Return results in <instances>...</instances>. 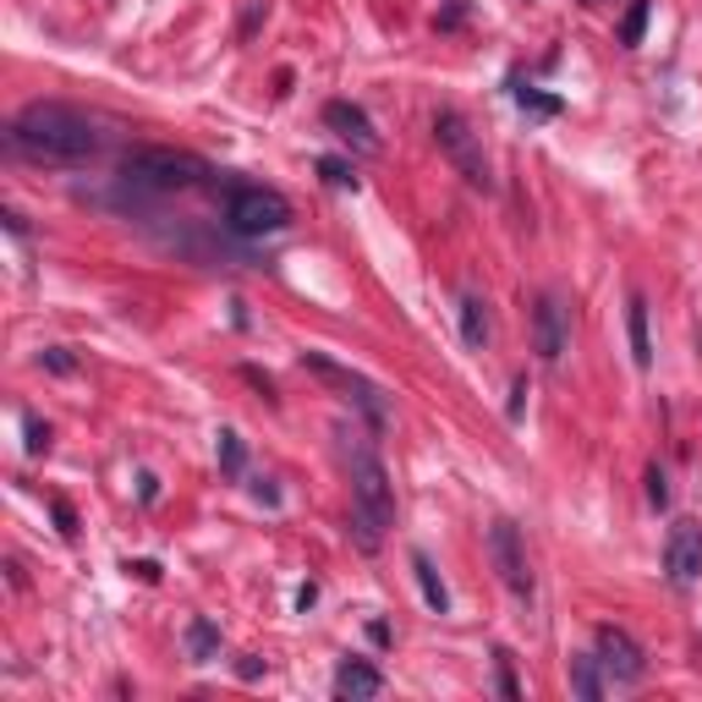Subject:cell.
<instances>
[{"mask_svg":"<svg viewBox=\"0 0 702 702\" xmlns=\"http://www.w3.org/2000/svg\"><path fill=\"white\" fill-rule=\"evenodd\" d=\"M6 143H11V154H22L33 165H61L66 170V165H88L105 138H99V127L83 111L39 99V105L17 111V122L6 127Z\"/></svg>","mask_w":702,"mask_h":702,"instance_id":"cell-1","label":"cell"},{"mask_svg":"<svg viewBox=\"0 0 702 702\" xmlns=\"http://www.w3.org/2000/svg\"><path fill=\"white\" fill-rule=\"evenodd\" d=\"M346 467H352V538H357L363 555H374V549L385 544V527L396 522L390 472H385V461H379L368 444H357Z\"/></svg>","mask_w":702,"mask_h":702,"instance_id":"cell-2","label":"cell"},{"mask_svg":"<svg viewBox=\"0 0 702 702\" xmlns=\"http://www.w3.org/2000/svg\"><path fill=\"white\" fill-rule=\"evenodd\" d=\"M203 176H209V165L181 148H133L122 159V181L143 187V192H181V187H198Z\"/></svg>","mask_w":702,"mask_h":702,"instance_id":"cell-3","label":"cell"},{"mask_svg":"<svg viewBox=\"0 0 702 702\" xmlns=\"http://www.w3.org/2000/svg\"><path fill=\"white\" fill-rule=\"evenodd\" d=\"M226 226H231L237 237H248V242L275 237V231L291 226V203H285L275 187H231V198H226Z\"/></svg>","mask_w":702,"mask_h":702,"instance_id":"cell-4","label":"cell"},{"mask_svg":"<svg viewBox=\"0 0 702 702\" xmlns=\"http://www.w3.org/2000/svg\"><path fill=\"white\" fill-rule=\"evenodd\" d=\"M433 138H439V148H444V159L461 170V181H467V187H478V192H489V187H494L489 159H483V143H478V133L467 127V116H461V111H439V116H433Z\"/></svg>","mask_w":702,"mask_h":702,"instance_id":"cell-5","label":"cell"},{"mask_svg":"<svg viewBox=\"0 0 702 702\" xmlns=\"http://www.w3.org/2000/svg\"><path fill=\"white\" fill-rule=\"evenodd\" d=\"M302 368L318 374L324 385H335V390L368 418V428H385V422H390V401H385V390H379L374 379H363V374H352V368H340V363H329V357H318V352H307Z\"/></svg>","mask_w":702,"mask_h":702,"instance_id":"cell-6","label":"cell"},{"mask_svg":"<svg viewBox=\"0 0 702 702\" xmlns=\"http://www.w3.org/2000/svg\"><path fill=\"white\" fill-rule=\"evenodd\" d=\"M565 346H570V307L560 302V291H544L533 302V352L544 363H560Z\"/></svg>","mask_w":702,"mask_h":702,"instance_id":"cell-7","label":"cell"},{"mask_svg":"<svg viewBox=\"0 0 702 702\" xmlns=\"http://www.w3.org/2000/svg\"><path fill=\"white\" fill-rule=\"evenodd\" d=\"M489 555L500 565V581H505L516 598H533V570H527V549H522L516 522H494V527H489Z\"/></svg>","mask_w":702,"mask_h":702,"instance_id":"cell-8","label":"cell"},{"mask_svg":"<svg viewBox=\"0 0 702 702\" xmlns=\"http://www.w3.org/2000/svg\"><path fill=\"white\" fill-rule=\"evenodd\" d=\"M598 670H609L615 681H642L648 675V659H642V648L620 631V626H598Z\"/></svg>","mask_w":702,"mask_h":702,"instance_id":"cell-9","label":"cell"},{"mask_svg":"<svg viewBox=\"0 0 702 702\" xmlns=\"http://www.w3.org/2000/svg\"><path fill=\"white\" fill-rule=\"evenodd\" d=\"M664 570L675 587H692L702 576V527L698 522H675L664 538Z\"/></svg>","mask_w":702,"mask_h":702,"instance_id":"cell-10","label":"cell"},{"mask_svg":"<svg viewBox=\"0 0 702 702\" xmlns=\"http://www.w3.org/2000/svg\"><path fill=\"white\" fill-rule=\"evenodd\" d=\"M324 127H329L340 143H352L357 154H379V148H385L379 133H374V122H368V111L352 105V99H329V105H324Z\"/></svg>","mask_w":702,"mask_h":702,"instance_id":"cell-11","label":"cell"},{"mask_svg":"<svg viewBox=\"0 0 702 702\" xmlns=\"http://www.w3.org/2000/svg\"><path fill=\"white\" fill-rule=\"evenodd\" d=\"M335 692H340V698H379V692H385V675H379L374 664H363V659H346V664L335 670Z\"/></svg>","mask_w":702,"mask_h":702,"instance_id":"cell-12","label":"cell"},{"mask_svg":"<svg viewBox=\"0 0 702 702\" xmlns=\"http://www.w3.org/2000/svg\"><path fill=\"white\" fill-rule=\"evenodd\" d=\"M626 329H631V363L637 368H653V335H648V302L642 296L626 302Z\"/></svg>","mask_w":702,"mask_h":702,"instance_id":"cell-13","label":"cell"},{"mask_svg":"<svg viewBox=\"0 0 702 702\" xmlns=\"http://www.w3.org/2000/svg\"><path fill=\"white\" fill-rule=\"evenodd\" d=\"M461 340H467L472 352H483V346H489V302H483L478 291H467V296H461Z\"/></svg>","mask_w":702,"mask_h":702,"instance_id":"cell-14","label":"cell"},{"mask_svg":"<svg viewBox=\"0 0 702 702\" xmlns=\"http://www.w3.org/2000/svg\"><path fill=\"white\" fill-rule=\"evenodd\" d=\"M570 692L581 702H598L604 698V675H598V653H576L570 659Z\"/></svg>","mask_w":702,"mask_h":702,"instance_id":"cell-15","label":"cell"},{"mask_svg":"<svg viewBox=\"0 0 702 702\" xmlns=\"http://www.w3.org/2000/svg\"><path fill=\"white\" fill-rule=\"evenodd\" d=\"M412 576H418L428 609H433V615H444V609H450V593H444V581H439V570H433V560H428V555H412Z\"/></svg>","mask_w":702,"mask_h":702,"instance_id":"cell-16","label":"cell"},{"mask_svg":"<svg viewBox=\"0 0 702 702\" xmlns=\"http://www.w3.org/2000/svg\"><path fill=\"white\" fill-rule=\"evenodd\" d=\"M187 653H192V664H209V659L220 653V626L198 615V620L187 626Z\"/></svg>","mask_w":702,"mask_h":702,"instance_id":"cell-17","label":"cell"},{"mask_svg":"<svg viewBox=\"0 0 702 702\" xmlns=\"http://www.w3.org/2000/svg\"><path fill=\"white\" fill-rule=\"evenodd\" d=\"M220 467H226V478H242V467H248V450H242V433H220Z\"/></svg>","mask_w":702,"mask_h":702,"instance_id":"cell-18","label":"cell"},{"mask_svg":"<svg viewBox=\"0 0 702 702\" xmlns=\"http://www.w3.org/2000/svg\"><path fill=\"white\" fill-rule=\"evenodd\" d=\"M648 0H631V11H626V22H620V44H642V33H648Z\"/></svg>","mask_w":702,"mask_h":702,"instance_id":"cell-19","label":"cell"},{"mask_svg":"<svg viewBox=\"0 0 702 702\" xmlns=\"http://www.w3.org/2000/svg\"><path fill=\"white\" fill-rule=\"evenodd\" d=\"M511 94H516V105L527 116H560V99L555 94H538V88H511Z\"/></svg>","mask_w":702,"mask_h":702,"instance_id":"cell-20","label":"cell"},{"mask_svg":"<svg viewBox=\"0 0 702 702\" xmlns=\"http://www.w3.org/2000/svg\"><path fill=\"white\" fill-rule=\"evenodd\" d=\"M318 176H324L329 187H352V192H357V170H352L346 159H318Z\"/></svg>","mask_w":702,"mask_h":702,"instance_id":"cell-21","label":"cell"},{"mask_svg":"<svg viewBox=\"0 0 702 702\" xmlns=\"http://www.w3.org/2000/svg\"><path fill=\"white\" fill-rule=\"evenodd\" d=\"M22 428H28V455H39V450H50V428H44V422H39V418H28V422H22Z\"/></svg>","mask_w":702,"mask_h":702,"instance_id":"cell-22","label":"cell"},{"mask_svg":"<svg viewBox=\"0 0 702 702\" xmlns=\"http://www.w3.org/2000/svg\"><path fill=\"white\" fill-rule=\"evenodd\" d=\"M648 500H653V505H659V511H664V505H670V483H664V472H659V467H653V472H648Z\"/></svg>","mask_w":702,"mask_h":702,"instance_id":"cell-23","label":"cell"},{"mask_svg":"<svg viewBox=\"0 0 702 702\" xmlns=\"http://www.w3.org/2000/svg\"><path fill=\"white\" fill-rule=\"evenodd\" d=\"M494 659H500V692L516 702L522 698V687H516V675H511V653H494Z\"/></svg>","mask_w":702,"mask_h":702,"instance_id":"cell-24","label":"cell"},{"mask_svg":"<svg viewBox=\"0 0 702 702\" xmlns=\"http://www.w3.org/2000/svg\"><path fill=\"white\" fill-rule=\"evenodd\" d=\"M44 368H55V374H72V368H77V357H72L66 346H55V352H44Z\"/></svg>","mask_w":702,"mask_h":702,"instance_id":"cell-25","label":"cell"},{"mask_svg":"<svg viewBox=\"0 0 702 702\" xmlns=\"http://www.w3.org/2000/svg\"><path fill=\"white\" fill-rule=\"evenodd\" d=\"M50 511H55V527H61V533L72 538V533H77V516H72V505H66V500H55Z\"/></svg>","mask_w":702,"mask_h":702,"instance_id":"cell-26","label":"cell"},{"mask_svg":"<svg viewBox=\"0 0 702 702\" xmlns=\"http://www.w3.org/2000/svg\"><path fill=\"white\" fill-rule=\"evenodd\" d=\"M522 396H527V379L511 385V422H522Z\"/></svg>","mask_w":702,"mask_h":702,"instance_id":"cell-27","label":"cell"},{"mask_svg":"<svg viewBox=\"0 0 702 702\" xmlns=\"http://www.w3.org/2000/svg\"><path fill=\"white\" fill-rule=\"evenodd\" d=\"M127 570H138L143 581H159V565H154V560H138V565H127Z\"/></svg>","mask_w":702,"mask_h":702,"instance_id":"cell-28","label":"cell"}]
</instances>
